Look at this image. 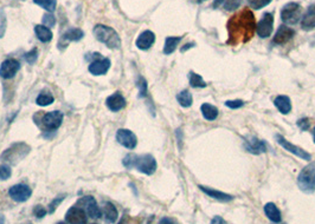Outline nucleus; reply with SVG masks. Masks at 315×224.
Returning <instances> with one entry per match:
<instances>
[{"label": "nucleus", "instance_id": "21", "mask_svg": "<svg viewBox=\"0 0 315 224\" xmlns=\"http://www.w3.org/2000/svg\"><path fill=\"white\" fill-rule=\"evenodd\" d=\"M84 37V32L81 28H70L69 31H67L66 33L62 35L60 44L64 43V46L67 45V43L69 41H78Z\"/></svg>", "mask_w": 315, "mask_h": 224}, {"label": "nucleus", "instance_id": "28", "mask_svg": "<svg viewBox=\"0 0 315 224\" xmlns=\"http://www.w3.org/2000/svg\"><path fill=\"white\" fill-rule=\"evenodd\" d=\"M176 99H178L179 104H180L181 106H184V108H188V106L192 105V94L190 93V91L187 90H184L181 91L180 93L176 96Z\"/></svg>", "mask_w": 315, "mask_h": 224}, {"label": "nucleus", "instance_id": "41", "mask_svg": "<svg viewBox=\"0 0 315 224\" xmlns=\"http://www.w3.org/2000/svg\"><path fill=\"white\" fill-rule=\"evenodd\" d=\"M225 105L230 109H238V108H242L244 103L242 102V100H228V102H225Z\"/></svg>", "mask_w": 315, "mask_h": 224}, {"label": "nucleus", "instance_id": "48", "mask_svg": "<svg viewBox=\"0 0 315 224\" xmlns=\"http://www.w3.org/2000/svg\"><path fill=\"white\" fill-rule=\"evenodd\" d=\"M4 223H5V217H4V215L0 214V224H4Z\"/></svg>", "mask_w": 315, "mask_h": 224}, {"label": "nucleus", "instance_id": "34", "mask_svg": "<svg viewBox=\"0 0 315 224\" xmlns=\"http://www.w3.org/2000/svg\"><path fill=\"white\" fill-rule=\"evenodd\" d=\"M12 175V170L8 165H0V179L6 181Z\"/></svg>", "mask_w": 315, "mask_h": 224}, {"label": "nucleus", "instance_id": "43", "mask_svg": "<svg viewBox=\"0 0 315 224\" xmlns=\"http://www.w3.org/2000/svg\"><path fill=\"white\" fill-rule=\"evenodd\" d=\"M159 224H178L175 222L173 218H170V217H163L160 220V222H159Z\"/></svg>", "mask_w": 315, "mask_h": 224}, {"label": "nucleus", "instance_id": "12", "mask_svg": "<svg viewBox=\"0 0 315 224\" xmlns=\"http://www.w3.org/2000/svg\"><path fill=\"white\" fill-rule=\"evenodd\" d=\"M116 140L121 144L122 146L127 147V149L132 150L137 146L138 140L137 136H135L131 130L128 129H120L116 132Z\"/></svg>", "mask_w": 315, "mask_h": 224}, {"label": "nucleus", "instance_id": "47", "mask_svg": "<svg viewBox=\"0 0 315 224\" xmlns=\"http://www.w3.org/2000/svg\"><path fill=\"white\" fill-rule=\"evenodd\" d=\"M224 1V0H214V4H213V6L214 7H218V6L222 4V2Z\"/></svg>", "mask_w": 315, "mask_h": 224}, {"label": "nucleus", "instance_id": "36", "mask_svg": "<svg viewBox=\"0 0 315 224\" xmlns=\"http://www.w3.org/2000/svg\"><path fill=\"white\" fill-rule=\"evenodd\" d=\"M38 58V50L37 49H32L31 51H29L28 53H25V60L28 61L29 64H35L37 61Z\"/></svg>", "mask_w": 315, "mask_h": 224}, {"label": "nucleus", "instance_id": "7", "mask_svg": "<svg viewBox=\"0 0 315 224\" xmlns=\"http://www.w3.org/2000/svg\"><path fill=\"white\" fill-rule=\"evenodd\" d=\"M32 190L29 185L26 184H16L10 188L8 190V196L12 198L14 202L23 203L26 202L31 197Z\"/></svg>", "mask_w": 315, "mask_h": 224}, {"label": "nucleus", "instance_id": "29", "mask_svg": "<svg viewBox=\"0 0 315 224\" xmlns=\"http://www.w3.org/2000/svg\"><path fill=\"white\" fill-rule=\"evenodd\" d=\"M34 2L48 11L49 13H52L56 10V6H57L56 0H34Z\"/></svg>", "mask_w": 315, "mask_h": 224}, {"label": "nucleus", "instance_id": "17", "mask_svg": "<svg viewBox=\"0 0 315 224\" xmlns=\"http://www.w3.org/2000/svg\"><path fill=\"white\" fill-rule=\"evenodd\" d=\"M105 104H107L108 109L113 112H117L120 110H122L126 106V99L125 97L122 96L120 92L113 93L111 96H109L105 100Z\"/></svg>", "mask_w": 315, "mask_h": 224}, {"label": "nucleus", "instance_id": "32", "mask_svg": "<svg viewBox=\"0 0 315 224\" xmlns=\"http://www.w3.org/2000/svg\"><path fill=\"white\" fill-rule=\"evenodd\" d=\"M270 2H272V0H248L250 7L255 8V10H260V8L266 7Z\"/></svg>", "mask_w": 315, "mask_h": 224}, {"label": "nucleus", "instance_id": "25", "mask_svg": "<svg viewBox=\"0 0 315 224\" xmlns=\"http://www.w3.org/2000/svg\"><path fill=\"white\" fill-rule=\"evenodd\" d=\"M274 103H275V106L279 109V111L281 112V113L287 114V113H289L290 110H291V103H290L289 97L278 96L275 98V102Z\"/></svg>", "mask_w": 315, "mask_h": 224}, {"label": "nucleus", "instance_id": "42", "mask_svg": "<svg viewBox=\"0 0 315 224\" xmlns=\"http://www.w3.org/2000/svg\"><path fill=\"white\" fill-rule=\"evenodd\" d=\"M211 224H228L224 218H222L220 216H214L211 221Z\"/></svg>", "mask_w": 315, "mask_h": 224}, {"label": "nucleus", "instance_id": "4", "mask_svg": "<svg viewBox=\"0 0 315 224\" xmlns=\"http://www.w3.org/2000/svg\"><path fill=\"white\" fill-rule=\"evenodd\" d=\"M282 22L288 25H295L302 19V7L297 2H288L281 11Z\"/></svg>", "mask_w": 315, "mask_h": 224}, {"label": "nucleus", "instance_id": "38", "mask_svg": "<svg viewBox=\"0 0 315 224\" xmlns=\"http://www.w3.org/2000/svg\"><path fill=\"white\" fill-rule=\"evenodd\" d=\"M138 87H139V92L140 97H145L146 93H147V83L143 78H139V81H138Z\"/></svg>", "mask_w": 315, "mask_h": 224}, {"label": "nucleus", "instance_id": "52", "mask_svg": "<svg viewBox=\"0 0 315 224\" xmlns=\"http://www.w3.org/2000/svg\"><path fill=\"white\" fill-rule=\"evenodd\" d=\"M91 224H96V223H91Z\"/></svg>", "mask_w": 315, "mask_h": 224}, {"label": "nucleus", "instance_id": "16", "mask_svg": "<svg viewBox=\"0 0 315 224\" xmlns=\"http://www.w3.org/2000/svg\"><path fill=\"white\" fill-rule=\"evenodd\" d=\"M294 35H295V31H294L293 28L282 25L280 26L278 32L275 33L274 43L278 44V45H284V44H287Z\"/></svg>", "mask_w": 315, "mask_h": 224}, {"label": "nucleus", "instance_id": "18", "mask_svg": "<svg viewBox=\"0 0 315 224\" xmlns=\"http://www.w3.org/2000/svg\"><path fill=\"white\" fill-rule=\"evenodd\" d=\"M155 41V34L153 33L152 31L147 29V31H143L139 37H138L137 41V47L140 50H148Z\"/></svg>", "mask_w": 315, "mask_h": 224}, {"label": "nucleus", "instance_id": "49", "mask_svg": "<svg viewBox=\"0 0 315 224\" xmlns=\"http://www.w3.org/2000/svg\"><path fill=\"white\" fill-rule=\"evenodd\" d=\"M313 136H314V143H315V128L313 130Z\"/></svg>", "mask_w": 315, "mask_h": 224}, {"label": "nucleus", "instance_id": "51", "mask_svg": "<svg viewBox=\"0 0 315 224\" xmlns=\"http://www.w3.org/2000/svg\"><path fill=\"white\" fill-rule=\"evenodd\" d=\"M198 1H204V0H198Z\"/></svg>", "mask_w": 315, "mask_h": 224}, {"label": "nucleus", "instance_id": "10", "mask_svg": "<svg viewBox=\"0 0 315 224\" xmlns=\"http://www.w3.org/2000/svg\"><path fill=\"white\" fill-rule=\"evenodd\" d=\"M66 222L68 224H85L87 223V212L81 206L73 205L67 211Z\"/></svg>", "mask_w": 315, "mask_h": 224}, {"label": "nucleus", "instance_id": "5", "mask_svg": "<svg viewBox=\"0 0 315 224\" xmlns=\"http://www.w3.org/2000/svg\"><path fill=\"white\" fill-rule=\"evenodd\" d=\"M134 168L138 171H140V172L151 176L157 170V161H155V158L152 155H137Z\"/></svg>", "mask_w": 315, "mask_h": 224}, {"label": "nucleus", "instance_id": "3", "mask_svg": "<svg viewBox=\"0 0 315 224\" xmlns=\"http://www.w3.org/2000/svg\"><path fill=\"white\" fill-rule=\"evenodd\" d=\"M297 185L303 193H314L315 191V162L309 163L307 167L303 168L299 177H297Z\"/></svg>", "mask_w": 315, "mask_h": 224}, {"label": "nucleus", "instance_id": "23", "mask_svg": "<svg viewBox=\"0 0 315 224\" xmlns=\"http://www.w3.org/2000/svg\"><path fill=\"white\" fill-rule=\"evenodd\" d=\"M264 212H266L267 217L274 223H280L282 220L281 211L279 210V208L274 203H267L264 205Z\"/></svg>", "mask_w": 315, "mask_h": 224}, {"label": "nucleus", "instance_id": "15", "mask_svg": "<svg viewBox=\"0 0 315 224\" xmlns=\"http://www.w3.org/2000/svg\"><path fill=\"white\" fill-rule=\"evenodd\" d=\"M110 69V60L108 58L97 59L91 61L89 65V72L94 76H102L108 72Z\"/></svg>", "mask_w": 315, "mask_h": 224}, {"label": "nucleus", "instance_id": "13", "mask_svg": "<svg viewBox=\"0 0 315 224\" xmlns=\"http://www.w3.org/2000/svg\"><path fill=\"white\" fill-rule=\"evenodd\" d=\"M62 122H63V113L61 111H51L43 116L44 126L50 131L60 128Z\"/></svg>", "mask_w": 315, "mask_h": 224}, {"label": "nucleus", "instance_id": "6", "mask_svg": "<svg viewBox=\"0 0 315 224\" xmlns=\"http://www.w3.org/2000/svg\"><path fill=\"white\" fill-rule=\"evenodd\" d=\"M76 205L81 206L83 210L87 212V215L91 218H100L102 216L101 209L99 208L96 199L93 196H84L79 198L76 203Z\"/></svg>", "mask_w": 315, "mask_h": 224}, {"label": "nucleus", "instance_id": "39", "mask_svg": "<svg viewBox=\"0 0 315 224\" xmlns=\"http://www.w3.org/2000/svg\"><path fill=\"white\" fill-rule=\"evenodd\" d=\"M46 212H48L46 211V209L40 204H38L34 208V215L37 218H43L44 216H46Z\"/></svg>", "mask_w": 315, "mask_h": 224}, {"label": "nucleus", "instance_id": "37", "mask_svg": "<svg viewBox=\"0 0 315 224\" xmlns=\"http://www.w3.org/2000/svg\"><path fill=\"white\" fill-rule=\"evenodd\" d=\"M56 24V18L52 16L51 13L44 14L43 17V25L46 26V28H54Z\"/></svg>", "mask_w": 315, "mask_h": 224}, {"label": "nucleus", "instance_id": "1", "mask_svg": "<svg viewBox=\"0 0 315 224\" xmlns=\"http://www.w3.org/2000/svg\"><path fill=\"white\" fill-rule=\"evenodd\" d=\"M256 29L255 16L249 8H243L234 14L228 22L229 38L226 43L231 46L248 43Z\"/></svg>", "mask_w": 315, "mask_h": 224}, {"label": "nucleus", "instance_id": "8", "mask_svg": "<svg viewBox=\"0 0 315 224\" xmlns=\"http://www.w3.org/2000/svg\"><path fill=\"white\" fill-rule=\"evenodd\" d=\"M274 28V16L272 13H264L261 20L256 25V31H257L258 37L268 38L272 34Z\"/></svg>", "mask_w": 315, "mask_h": 224}, {"label": "nucleus", "instance_id": "50", "mask_svg": "<svg viewBox=\"0 0 315 224\" xmlns=\"http://www.w3.org/2000/svg\"><path fill=\"white\" fill-rule=\"evenodd\" d=\"M57 224H66V223H64V222H58Z\"/></svg>", "mask_w": 315, "mask_h": 224}, {"label": "nucleus", "instance_id": "26", "mask_svg": "<svg viewBox=\"0 0 315 224\" xmlns=\"http://www.w3.org/2000/svg\"><path fill=\"white\" fill-rule=\"evenodd\" d=\"M200 110H202L203 116H204L205 119L208 120H214L217 117H218V109H217L216 106L208 104V103L203 104L202 108H200Z\"/></svg>", "mask_w": 315, "mask_h": 224}, {"label": "nucleus", "instance_id": "46", "mask_svg": "<svg viewBox=\"0 0 315 224\" xmlns=\"http://www.w3.org/2000/svg\"><path fill=\"white\" fill-rule=\"evenodd\" d=\"M119 224H131L129 223V218L128 217H123L121 221H120Z\"/></svg>", "mask_w": 315, "mask_h": 224}, {"label": "nucleus", "instance_id": "14", "mask_svg": "<svg viewBox=\"0 0 315 224\" xmlns=\"http://www.w3.org/2000/svg\"><path fill=\"white\" fill-rule=\"evenodd\" d=\"M244 147H245L246 151L250 153H254V155H261V153H264L267 151L266 143L256 137L245 138V140H244Z\"/></svg>", "mask_w": 315, "mask_h": 224}, {"label": "nucleus", "instance_id": "35", "mask_svg": "<svg viewBox=\"0 0 315 224\" xmlns=\"http://www.w3.org/2000/svg\"><path fill=\"white\" fill-rule=\"evenodd\" d=\"M135 158H137V155H134V153H129V155H127L125 158H123L122 163L126 168H127V169H133Z\"/></svg>", "mask_w": 315, "mask_h": 224}, {"label": "nucleus", "instance_id": "31", "mask_svg": "<svg viewBox=\"0 0 315 224\" xmlns=\"http://www.w3.org/2000/svg\"><path fill=\"white\" fill-rule=\"evenodd\" d=\"M37 105L39 106H48L54 103V97L50 93H40L36 99Z\"/></svg>", "mask_w": 315, "mask_h": 224}, {"label": "nucleus", "instance_id": "24", "mask_svg": "<svg viewBox=\"0 0 315 224\" xmlns=\"http://www.w3.org/2000/svg\"><path fill=\"white\" fill-rule=\"evenodd\" d=\"M35 33H36L37 38L42 41V43H49V41H51L52 37H54L51 29L44 25L35 26Z\"/></svg>", "mask_w": 315, "mask_h": 224}, {"label": "nucleus", "instance_id": "2", "mask_svg": "<svg viewBox=\"0 0 315 224\" xmlns=\"http://www.w3.org/2000/svg\"><path fill=\"white\" fill-rule=\"evenodd\" d=\"M93 33L95 38L105 46L113 50H119L121 47V38L117 34V32L113 28L107 25L99 24L93 29Z\"/></svg>", "mask_w": 315, "mask_h": 224}, {"label": "nucleus", "instance_id": "19", "mask_svg": "<svg viewBox=\"0 0 315 224\" xmlns=\"http://www.w3.org/2000/svg\"><path fill=\"white\" fill-rule=\"evenodd\" d=\"M199 189L203 191V193L208 195L209 197L219 200V202H230V200L234 199V196H231V195L229 194L222 193V191L216 190V189L203 187V185H199Z\"/></svg>", "mask_w": 315, "mask_h": 224}, {"label": "nucleus", "instance_id": "44", "mask_svg": "<svg viewBox=\"0 0 315 224\" xmlns=\"http://www.w3.org/2000/svg\"><path fill=\"white\" fill-rule=\"evenodd\" d=\"M299 126L300 128H301L302 130H307L308 129V126H309V122H308V119H301V120H299Z\"/></svg>", "mask_w": 315, "mask_h": 224}, {"label": "nucleus", "instance_id": "11", "mask_svg": "<svg viewBox=\"0 0 315 224\" xmlns=\"http://www.w3.org/2000/svg\"><path fill=\"white\" fill-rule=\"evenodd\" d=\"M20 69V63L17 59L10 58L2 61L1 66H0V77L4 79H11L17 75Z\"/></svg>", "mask_w": 315, "mask_h": 224}, {"label": "nucleus", "instance_id": "20", "mask_svg": "<svg viewBox=\"0 0 315 224\" xmlns=\"http://www.w3.org/2000/svg\"><path fill=\"white\" fill-rule=\"evenodd\" d=\"M301 28L306 31L313 29L315 28V4L308 7L307 12L301 19Z\"/></svg>", "mask_w": 315, "mask_h": 224}, {"label": "nucleus", "instance_id": "40", "mask_svg": "<svg viewBox=\"0 0 315 224\" xmlns=\"http://www.w3.org/2000/svg\"><path fill=\"white\" fill-rule=\"evenodd\" d=\"M241 4V0H226L224 7L226 11H232V10H236V8L240 6Z\"/></svg>", "mask_w": 315, "mask_h": 224}, {"label": "nucleus", "instance_id": "9", "mask_svg": "<svg viewBox=\"0 0 315 224\" xmlns=\"http://www.w3.org/2000/svg\"><path fill=\"white\" fill-rule=\"evenodd\" d=\"M276 140H278V143L282 147H283V149H285L287 151H289L291 153H294V155L297 156V157H300L301 159H305V161H311L312 159V156L309 155V153L306 151V150H303V149H301V147L291 144L290 141H288L287 140H285L283 136L276 135Z\"/></svg>", "mask_w": 315, "mask_h": 224}, {"label": "nucleus", "instance_id": "45", "mask_svg": "<svg viewBox=\"0 0 315 224\" xmlns=\"http://www.w3.org/2000/svg\"><path fill=\"white\" fill-rule=\"evenodd\" d=\"M193 45H194V44H186V45H185V47H181V52H185L187 49H191V47H193Z\"/></svg>", "mask_w": 315, "mask_h": 224}, {"label": "nucleus", "instance_id": "33", "mask_svg": "<svg viewBox=\"0 0 315 224\" xmlns=\"http://www.w3.org/2000/svg\"><path fill=\"white\" fill-rule=\"evenodd\" d=\"M66 198V195H61V196L56 197V198H54L51 200V203L49 204V212L50 214H54L56 209L58 208V205L61 204L62 202H63V199Z\"/></svg>", "mask_w": 315, "mask_h": 224}, {"label": "nucleus", "instance_id": "22", "mask_svg": "<svg viewBox=\"0 0 315 224\" xmlns=\"http://www.w3.org/2000/svg\"><path fill=\"white\" fill-rule=\"evenodd\" d=\"M103 216L108 223H115L117 217H119V211H117L116 206L110 202L105 203L103 206Z\"/></svg>", "mask_w": 315, "mask_h": 224}, {"label": "nucleus", "instance_id": "30", "mask_svg": "<svg viewBox=\"0 0 315 224\" xmlns=\"http://www.w3.org/2000/svg\"><path fill=\"white\" fill-rule=\"evenodd\" d=\"M190 84L192 87H206V83L204 82V79L194 72L190 73Z\"/></svg>", "mask_w": 315, "mask_h": 224}, {"label": "nucleus", "instance_id": "27", "mask_svg": "<svg viewBox=\"0 0 315 224\" xmlns=\"http://www.w3.org/2000/svg\"><path fill=\"white\" fill-rule=\"evenodd\" d=\"M182 37H167L165 40V46H164V53L165 55H171L175 51L176 46L180 43Z\"/></svg>", "mask_w": 315, "mask_h": 224}]
</instances>
